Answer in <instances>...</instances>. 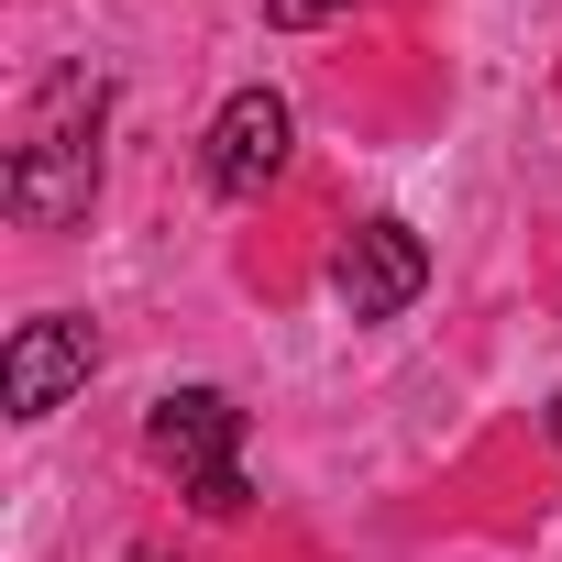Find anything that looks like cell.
<instances>
[{
	"label": "cell",
	"mask_w": 562,
	"mask_h": 562,
	"mask_svg": "<svg viewBox=\"0 0 562 562\" xmlns=\"http://www.w3.org/2000/svg\"><path fill=\"white\" fill-rule=\"evenodd\" d=\"M100 111H111V89L89 67H67L34 100V122L12 144V221L23 232H78L100 210Z\"/></svg>",
	"instance_id": "1"
},
{
	"label": "cell",
	"mask_w": 562,
	"mask_h": 562,
	"mask_svg": "<svg viewBox=\"0 0 562 562\" xmlns=\"http://www.w3.org/2000/svg\"><path fill=\"white\" fill-rule=\"evenodd\" d=\"M89 375H100V331L78 310H45V321H23L12 342H0V408L12 419H56Z\"/></svg>",
	"instance_id": "3"
},
{
	"label": "cell",
	"mask_w": 562,
	"mask_h": 562,
	"mask_svg": "<svg viewBox=\"0 0 562 562\" xmlns=\"http://www.w3.org/2000/svg\"><path fill=\"white\" fill-rule=\"evenodd\" d=\"M144 452L177 474V496L188 507H210V518H232L254 485H243V397L232 386H166L155 408H144Z\"/></svg>",
	"instance_id": "2"
},
{
	"label": "cell",
	"mask_w": 562,
	"mask_h": 562,
	"mask_svg": "<svg viewBox=\"0 0 562 562\" xmlns=\"http://www.w3.org/2000/svg\"><path fill=\"white\" fill-rule=\"evenodd\" d=\"M288 144H299V111L276 100V89H232L210 111V144H199V177L221 199H265L276 177H288Z\"/></svg>",
	"instance_id": "4"
},
{
	"label": "cell",
	"mask_w": 562,
	"mask_h": 562,
	"mask_svg": "<svg viewBox=\"0 0 562 562\" xmlns=\"http://www.w3.org/2000/svg\"><path fill=\"white\" fill-rule=\"evenodd\" d=\"M551 441H562V397H551Z\"/></svg>",
	"instance_id": "7"
},
{
	"label": "cell",
	"mask_w": 562,
	"mask_h": 562,
	"mask_svg": "<svg viewBox=\"0 0 562 562\" xmlns=\"http://www.w3.org/2000/svg\"><path fill=\"white\" fill-rule=\"evenodd\" d=\"M133 562H166V551H133Z\"/></svg>",
	"instance_id": "8"
},
{
	"label": "cell",
	"mask_w": 562,
	"mask_h": 562,
	"mask_svg": "<svg viewBox=\"0 0 562 562\" xmlns=\"http://www.w3.org/2000/svg\"><path fill=\"white\" fill-rule=\"evenodd\" d=\"M331 12H353V0H265L276 34H310V23H331Z\"/></svg>",
	"instance_id": "6"
},
{
	"label": "cell",
	"mask_w": 562,
	"mask_h": 562,
	"mask_svg": "<svg viewBox=\"0 0 562 562\" xmlns=\"http://www.w3.org/2000/svg\"><path fill=\"white\" fill-rule=\"evenodd\" d=\"M419 288H430V243H419L408 221H353V232H342L331 299H342L353 321H397V310H419Z\"/></svg>",
	"instance_id": "5"
}]
</instances>
